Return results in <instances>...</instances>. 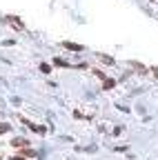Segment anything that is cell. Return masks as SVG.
Listing matches in <instances>:
<instances>
[{
    "instance_id": "cell-7",
    "label": "cell",
    "mask_w": 158,
    "mask_h": 160,
    "mask_svg": "<svg viewBox=\"0 0 158 160\" xmlns=\"http://www.w3.org/2000/svg\"><path fill=\"white\" fill-rule=\"evenodd\" d=\"M103 87L105 89H111V87H116V80H111V78H107L105 82H103Z\"/></svg>"
},
{
    "instance_id": "cell-1",
    "label": "cell",
    "mask_w": 158,
    "mask_h": 160,
    "mask_svg": "<svg viewBox=\"0 0 158 160\" xmlns=\"http://www.w3.org/2000/svg\"><path fill=\"white\" fill-rule=\"evenodd\" d=\"M5 20H7V22H11V25H14L16 29H25V25H22V22H20V18H16V16H7Z\"/></svg>"
},
{
    "instance_id": "cell-2",
    "label": "cell",
    "mask_w": 158,
    "mask_h": 160,
    "mask_svg": "<svg viewBox=\"0 0 158 160\" xmlns=\"http://www.w3.org/2000/svg\"><path fill=\"white\" fill-rule=\"evenodd\" d=\"M11 145L18 147V149H22V147H29V140H27V138H14V140H11Z\"/></svg>"
},
{
    "instance_id": "cell-9",
    "label": "cell",
    "mask_w": 158,
    "mask_h": 160,
    "mask_svg": "<svg viewBox=\"0 0 158 160\" xmlns=\"http://www.w3.org/2000/svg\"><path fill=\"white\" fill-rule=\"evenodd\" d=\"M20 156H25V158H33V156H36V151H31V149H25V151L20 153Z\"/></svg>"
},
{
    "instance_id": "cell-10",
    "label": "cell",
    "mask_w": 158,
    "mask_h": 160,
    "mask_svg": "<svg viewBox=\"0 0 158 160\" xmlns=\"http://www.w3.org/2000/svg\"><path fill=\"white\" fill-rule=\"evenodd\" d=\"M94 76H98L100 80H103V82H105V80H107V76H105V73H103V71H100V69H94Z\"/></svg>"
},
{
    "instance_id": "cell-4",
    "label": "cell",
    "mask_w": 158,
    "mask_h": 160,
    "mask_svg": "<svg viewBox=\"0 0 158 160\" xmlns=\"http://www.w3.org/2000/svg\"><path fill=\"white\" fill-rule=\"evenodd\" d=\"M54 65H56V67H63V69H69V67H71L69 62L63 60V58H54Z\"/></svg>"
},
{
    "instance_id": "cell-3",
    "label": "cell",
    "mask_w": 158,
    "mask_h": 160,
    "mask_svg": "<svg viewBox=\"0 0 158 160\" xmlns=\"http://www.w3.org/2000/svg\"><path fill=\"white\" fill-rule=\"evenodd\" d=\"M63 47L69 51H82V45H76V42H63Z\"/></svg>"
},
{
    "instance_id": "cell-8",
    "label": "cell",
    "mask_w": 158,
    "mask_h": 160,
    "mask_svg": "<svg viewBox=\"0 0 158 160\" xmlns=\"http://www.w3.org/2000/svg\"><path fill=\"white\" fill-rule=\"evenodd\" d=\"M40 71H42V73H51V67H49L47 62H42V65H40Z\"/></svg>"
},
{
    "instance_id": "cell-11",
    "label": "cell",
    "mask_w": 158,
    "mask_h": 160,
    "mask_svg": "<svg viewBox=\"0 0 158 160\" xmlns=\"http://www.w3.org/2000/svg\"><path fill=\"white\" fill-rule=\"evenodd\" d=\"M11 127H9V125L7 122H0V134H7V131H9Z\"/></svg>"
},
{
    "instance_id": "cell-13",
    "label": "cell",
    "mask_w": 158,
    "mask_h": 160,
    "mask_svg": "<svg viewBox=\"0 0 158 160\" xmlns=\"http://www.w3.org/2000/svg\"><path fill=\"white\" fill-rule=\"evenodd\" d=\"M151 71H154V73H156V76H158V67H154V69H151Z\"/></svg>"
},
{
    "instance_id": "cell-12",
    "label": "cell",
    "mask_w": 158,
    "mask_h": 160,
    "mask_svg": "<svg viewBox=\"0 0 158 160\" xmlns=\"http://www.w3.org/2000/svg\"><path fill=\"white\" fill-rule=\"evenodd\" d=\"M11 160H25V158H22V156H14V158H11Z\"/></svg>"
},
{
    "instance_id": "cell-6",
    "label": "cell",
    "mask_w": 158,
    "mask_h": 160,
    "mask_svg": "<svg viewBox=\"0 0 158 160\" xmlns=\"http://www.w3.org/2000/svg\"><path fill=\"white\" fill-rule=\"evenodd\" d=\"M98 58L105 62V65H114V58H109V56H105V54H98Z\"/></svg>"
},
{
    "instance_id": "cell-5",
    "label": "cell",
    "mask_w": 158,
    "mask_h": 160,
    "mask_svg": "<svg viewBox=\"0 0 158 160\" xmlns=\"http://www.w3.org/2000/svg\"><path fill=\"white\" fill-rule=\"evenodd\" d=\"M129 65H132V67H134V69H136L138 73H147V69H145V67L140 65V62H129Z\"/></svg>"
}]
</instances>
